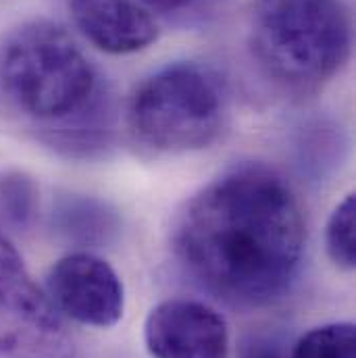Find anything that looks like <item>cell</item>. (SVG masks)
<instances>
[{
    "label": "cell",
    "instance_id": "1",
    "mask_svg": "<svg viewBox=\"0 0 356 358\" xmlns=\"http://www.w3.org/2000/svg\"><path fill=\"white\" fill-rule=\"evenodd\" d=\"M171 244L179 265L206 292L232 306L259 308L279 300L296 279L306 223L287 179L246 163L183 204Z\"/></svg>",
    "mask_w": 356,
    "mask_h": 358
},
{
    "label": "cell",
    "instance_id": "2",
    "mask_svg": "<svg viewBox=\"0 0 356 358\" xmlns=\"http://www.w3.org/2000/svg\"><path fill=\"white\" fill-rule=\"evenodd\" d=\"M0 113L46 148L88 159L113 136L111 102L76 40L46 19L0 38Z\"/></svg>",
    "mask_w": 356,
    "mask_h": 358
},
{
    "label": "cell",
    "instance_id": "3",
    "mask_svg": "<svg viewBox=\"0 0 356 358\" xmlns=\"http://www.w3.org/2000/svg\"><path fill=\"white\" fill-rule=\"evenodd\" d=\"M250 48L275 82L296 90L317 88L350 57L348 6L344 0H257Z\"/></svg>",
    "mask_w": 356,
    "mask_h": 358
},
{
    "label": "cell",
    "instance_id": "4",
    "mask_svg": "<svg viewBox=\"0 0 356 358\" xmlns=\"http://www.w3.org/2000/svg\"><path fill=\"white\" fill-rule=\"evenodd\" d=\"M227 94L221 78L198 63H173L134 90L127 123L150 150L181 155L211 146L225 123Z\"/></svg>",
    "mask_w": 356,
    "mask_h": 358
},
{
    "label": "cell",
    "instance_id": "5",
    "mask_svg": "<svg viewBox=\"0 0 356 358\" xmlns=\"http://www.w3.org/2000/svg\"><path fill=\"white\" fill-rule=\"evenodd\" d=\"M0 358H76V340L0 231Z\"/></svg>",
    "mask_w": 356,
    "mask_h": 358
},
{
    "label": "cell",
    "instance_id": "6",
    "mask_svg": "<svg viewBox=\"0 0 356 358\" xmlns=\"http://www.w3.org/2000/svg\"><path fill=\"white\" fill-rule=\"evenodd\" d=\"M46 294L61 315L90 327H115L125 313V289L117 271L92 252L59 259L48 277Z\"/></svg>",
    "mask_w": 356,
    "mask_h": 358
},
{
    "label": "cell",
    "instance_id": "7",
    "mask_svg": "<svg viewBox=\"0 0 356 358\" xmlns=\"http://www.w3.org/2000/svg\"><path fill=\"white\" fill-rule=\"evenodd\" d=\"M144 344L152 358H229V329L213 306L173 298L148 313Z\"/></svg>",
    "mask_w": 356,
    "mask_h": 358
},
{
    "label": "cell",
    "instance_id": "8",
    "mask_svg": "<svg viewBox=\"0 0 356 358\" xmlns=\"http://www.w3.org/2000/svg\"><path fill=\"white\" fill-rule=\"evenodd\" d=\"M76 27L96 48L108 55H131L159 38L148 10L131 0H69Z\"/></svg>",
    "mask_w": 356,
    "mask_h": 358
},
{
    "label": "cell",
    "instance_id": "9",
    "mask_svg": "<svg viewBox=\"0 0 356 358\" xmlns=\"http://www.w3.org/2000/svg\"><path fill=\"white\" fill-rule=\"evenodd\" d=\"M38 187L23 173H0V231L25 229L38 213Z\"/></svg>",
    "mask_w": 356,
    "mask_h": 358
},
{
    "label": "cell",
    "instance_id": "10",
    "mask_svg": "<svg viewBox=\"0 0 356 358\" xmlns=\"http://www.w3.org/2000/svg\"><path fill=\"white\" fill-rule=\"evenodd\" d=\"M292 358H356V327L353 323L315 327L296 342Z\"/></svg>",
    "mask_w": 356,
    "mask_h": 358
},
{
    "label": "cell",
    "instance_id": "11",
    "mask_svg": "<svg viewBox=\"0 0 356 358\" xmlns=\"http://www.w3.org/2000/svg\"><path fill=\"white\" fill-rule=\"evenodd\" d=\"M329 259L344 271L356 267V196L348 194L332 213L325 229Z\"/></svg>",
    "mask_w": 356,
    "mask_h": 358
},
{
    "label": "cell",
    "instance_id": "12",
    "mask_svg": "<svg viewBox=\"0 0 356 358\" xmlns=\"http://www.w3.org/2000/svg\"><path fill=\"white\" fill-rule=\"evenodd\" d=\"M108 213L104 204L90 198H67L55 208L61 229L76 234L88 231V227H106L111 219Z\"/></svg>",
    "mask_w": 356,
    "mask_h": 358
},
{
    "label": "cell",
    "instance_id": "13",
    "mask_svg": "<svg viewBox=\"0 0 356 358\" xmlns=\"http://www.w3.org/2000/svg\"><path fill=\"white\" fill-rule=\"evenodd\" d=\"M131 2H136L138 6H142L148 13H163L165 15V13H178L183 8H190L200 0H131Z\"/></svg>",
    "mask_w": 356,
    "mask_h": 358
},
{
    "label": "cell",
    "instance_id": "14",
    "mask_svg": "<svg viewBox=\"0 0 356 358\" xmlns=\"http://www.w3.org/2000/svg\"><path fill=\"white\" fill-rule=\"evenodd\" d=\"M242 358H283L275 348H271L269 344H252L244 350Z\"/></svg>",
    "mask_w": 356,
    "mask_h": 358
}]
</instances>
